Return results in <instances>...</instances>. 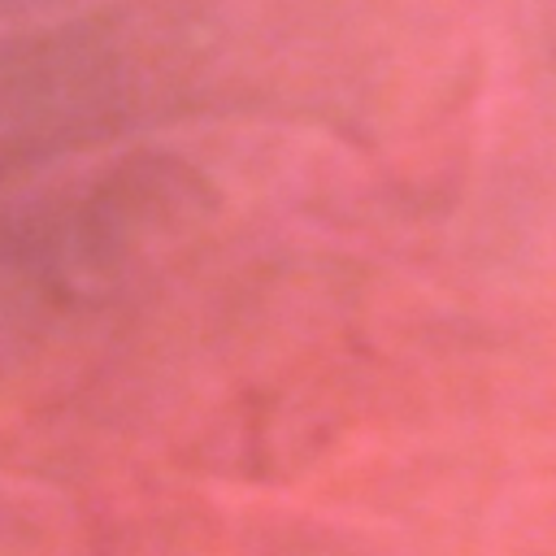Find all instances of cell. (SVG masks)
Returning <instances> with one entry per match:
<instances>
[{
  "label": "cell",
  "mask_w": 556,
  "mask_h": 556,
  "mask_svg": "<svg viewBox=\"0 0 556 556\" xmlns=\"http://www.w3.org/2000/svg\"><path fill=\"white\" fill-rule=\"evenodd\" d=\"M100 56L78 39L0 48V174L96 109Z\"/></svg>",
  "instance_id": "1"
}]
</instances>
